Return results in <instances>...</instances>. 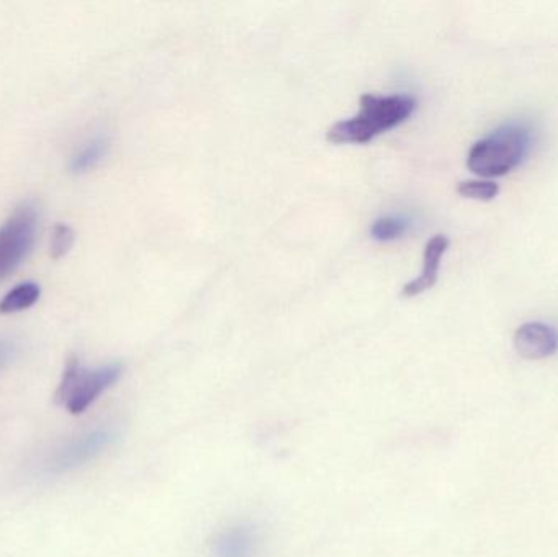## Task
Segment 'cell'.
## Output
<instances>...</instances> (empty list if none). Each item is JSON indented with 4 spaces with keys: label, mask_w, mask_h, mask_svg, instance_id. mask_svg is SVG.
<instances>
[{
    "label": "cell",
    "mask_w": 558,
    "mask_h": 557,
    "mask_svg": "<svg viewBox=\"0 0 558 557\" xmlns=\"http://www.w3.org/2000/svg\"><path fill=\"white\" fill-rule=\"evenodd\" d=\"M415 108V98L410 95H361L360 111L350 120L328 128L327 141L331 144L371 143L379 134L405 123Z\"/></svg>",
    "instance_id": "cell-1"
},
{
    "label": "cell",
    "mask_w": 558,
    "mask_h": 557,
    "mask_svg": "<svg viewBox=\"0 0 558 557\" xmlns=\"http://www.w3.org/2000/svg\"><path fill=\"white\" fill-rule=\"evenodd\" d=\"M531 133L521 124H507L477 141L468 157V167L478 177H504L517 169L530 153Z\"/></svg>",
    "instance_id": "cell-2"
},
{
    "label": "cell",
    "mask_w": 558,
    "mask_h": 557,
    "mask_svg": "<svg viewBox=\"0 0 558 557\" xmlns=\"http://www.w3.org/2000/svg\"><path fill=\"white\" fill-rule=\"evenodd\" d=\"M121 375H123V366L118 363L100 366L97 370H85L75 356H71L65 363L61 383L56 389V402L72 415L84 414L105 391L117 385Z\"/></svg>",
    "instance_id": "cell-3"
},
{
    "label": "cell",
    "mask_w": 558,
    "mask_h": 557,
    "mask_svg": "<svg viewBox=\"0 0 558 557\" xmlns=\"http://www.w3.org/2000/svg\"><path fill=\"white\" fill-rule=\"evenodd\" d=\"M39 229V209L28 199L0 226V283L19 270L35 247Z\"/></svg>",
    "instance_id": "cell-4"
},
{
    "label": "cell",
    "mask_w": 558,
    "mask_h": 557,
    "mask_svg": "<svg viewBox=\"0 0 558 557\" xmlns=\"http://www.w3.org/2000/svg\"><path fill=\"white\" fill-rule=\"evenodd\" d=\"M117 440V431L110 425L92 428L65 441L49 457L46 470L51 474L71 473L100 457Z\"/></svg>",
    "instance_id": "cell-5"
},
{
    "label": "cell",
    "mask_w": 558,
    "mask_h": 557,
    "mask_svg": "<svg viewBox=\"0 0 558 557\" xmlns=\"http://www.w3.org/2000/svg\"><path fill=\"white\" fill-rule=\"evenodd\" d=\"M514 349L526 360L547 359L558 350V332L547 324H523L514 334Z\"/></svg>",
    "instance_id": "cell-6"
},
{
    "label": "cell",
    "mask_w": 558,
    "mask_h": 557,
    "mask_svg": "<svg viewBox=\"0 0 558 557\" xmlns=\"http://www.w3.org/2000/svg\"><path fill=\"white\" fill-rule=\"evenodd\" d=\"M449 249V239L445 234H436L426 242L425 254H423L422 274L403 284L402 296L415 298L426 293L438 283L439 268H441L442 255Z\"/></svg>",
    "instance_id": "cell-7"
},
{
    "label": "cell",
    "mask_w": 558,
    "mask_h": 557,
    "mask_svg": "<svg viewBox=\"0 0 558 557\" xmlns=\"http://www.w3.org/2000/svg\"><path fill=\"white\" fill-rule=\"evenodd\" d=\"M257 553V530L251 525L229 526L213 543V557H255Z\"/></svg>",
    "instance_id": "cell-8"
},
{
    "label": "cell",
    "mask_w": 558,
    "mask_h": 557,
    "mask_svg": "<svg viewBox=\"0 0 558 557\" xmlns=\"http://www.w3.org/2000/svg\"><path fill=\"white\" fill-rule=\"evenodd\" d=\"M41 296V288L38 283L33 281H25V283L16 284L15 288L9 291L5 296L0 300V314L9 316V314L22 313V311L29 310L38 303Z\"/></svg>",
    "instance_id": "cell-9"
},
{
    "label": "cell",
    "mask_w": 558,
    "mask_h": 557,
    "mask_svg": "<svg viewBox=\"0 0 558 557\" xmlns=\"http://www.w3.org/2000/svg\"><path fill=\"white\" fill-rule=\"evenodd\" d=\"M107 153V140H104V137H97V140L90 141L87 146L82 147V149L72 157L71 172L77 173V175L90 172L92 169H95V167L105 159Z\"/></svg>",
    "instance_id": "cell-10"
},
{
    "label": "cell",
    "mask_w": 558,
    "mask_h": 557,
    "mask_svg": "<svg viewBox=\"0 0 558 557\" xmlns=\"http://www.w3.org/2000/svg\"><path fill=\"white\" fill-rule=\"evenodd\" d=\"M409 229L407 219L400 216H384V218L376 219L371 226V238L377 242H392L402 238Z\"/></svg>",
    "instance_id": "cell-11"
},
{
    "label": "cell",
    "mask_w": 558,
    "mask_h": 557,
    "mask_svg": "<svg viewBox=\"0 0 558 557\" xmlns=\"http://www.w3.org/2000/svg\"><path fill=\"white\" fill-rule=\"evenodd\" d=\"M458 193L464 198L492 202L500 193V185L492 182V180H464V182L459 183Z\"/></svg>",
    "instance_id": "cell-12"
},
{
    "label": "cell",
    "mask_w": 558,
    "mask_h": 557,
    "mask_svg": "<svg viewBox=\"0 0 558 557\" xmlns=\"http://www.w3.org/2000/svg\"><path fill=\"white\" fill-rule=\"evenodd\" d=\"M75 232L71 226L56 225L51 239V257L54 261L65 257L74 245Z\"/></svg>",
    "instance_id": "cell-13"
},
{
    "label": "cell",
    "mask_w": 558,
    "mask_h": 557,
    "mask_svg": "<svg viewBox=\"0 0 558 557\" xmlns=\"http://www.w3.org/2000/svg\"><path fill=\"white\" fill-rule=\"evenodd\" d=\"M13 353H15V349L12 343L0 340V368L12 360Z\"/></svg>",
    "instance_id": "cell-14"
}]
</instances>
